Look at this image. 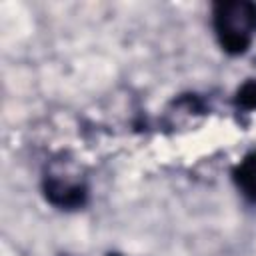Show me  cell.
Wrapping results in <instances>:
<instances>
[{
	"mask_svg": "<svg viewBox=\"0 0 256 256\" xmlns=\"http://www.w3.org/2000/svg\"><path fill=\"white\" fill-rule=\"evenodd\" d=\"M212 28L226 54H244L256 36V4L250 0L216 2L212 6Z\"/></svg>",
	"mask_w": 256,
	"mask_h": 256,
	"instance_id": "obj_1",
	"label": "cell"
},
{
	"mask_svg": "<svg viewBox=\"0 0 256 256\" xmlns=\"http://www.w3.org/2000/svg\"><path fill=\"white\" fill-rule=\"evenodd\" d=\"M236 106L242 110H256V78L246 80L236 90Z\"/></svg>",
	"mask_w": 256,
	"mask_h": 256,
	"instance_id": "obj_4",
	"label": "cell"
},
{
	"mask_svg": "<svg viewBox=\"0 0 256 256\" xmlns=\"http://www.w3.org/2000/svg\"><path fill=\"white\" fill-rule=\"evenodd\" d=\"M232 180L242 196L256 206V150L248 152L232 170Z\"/></svg>",
	"mask_w": 256,
	"mask_h": 256,
	"instance_id": "obj_3",
	"label": "cell"
},
{
	"mask_svg": "<svg viewBox=\"0 0 256 256\" xmlns=\"http://www.w3.org/2000/svg\"><path fill=\"white\" fill-rule=\"evenodd\" d=\"M108 256H122V254H108Z\"/></svg>",
	"mask_w": 256,
	"mask_h": 256,
	"instance_id": "obj_5",
	"label": "cell"
},
{
	"mask_svg": "<svg viewBox=\"0 0 256 256\" xmlns=\"http://www.w3.org/2000/svg\"><path fill=\"white\" fill-rule=\"evenodd\" d=\"M44 198L60 210H78L88 202V184L70 164L54 162L42 180Z\"/></svg>",
	"mask_w": 256,
	"mask_h": 256,
	"instance_id": "obj_2",
	"label": "cell"
}]
</instances>
